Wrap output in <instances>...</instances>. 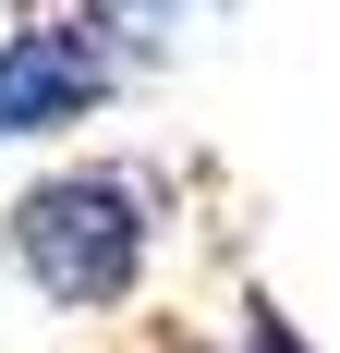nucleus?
I'll use <instances>...</instances> for the list:
<instances>
[{"instance_id":"f257e3e1","label":"nucleus","mask_w":340,"mask_h":353,"mask_svg":"<svg viewBox=\"0 0 340 353\" xmlns=\"http://www.w3.org/2000/svg\"><path fill=\"white\" fill-rule=\"evenodd\" d=\"M170 183L146 159H61L0 208V256L25 268V292L49 317H122L158 268Z\"/></svg>"},{"instance_id":"f03ea898","label":"nucleus","mask_w":340,"mask_h":353,"mask_svg":"<svg viewBox=\"0 0 340 353\" xmlns=\"http://www.w3.org/2000/svg\"><path fill=\"white\" fill-rule=\"evenodd\" d=\"M158 61L109 0H25L0 25V146H49V134H85L134 73Z\"/></svg>"},{"instance_id":"7ed1b4c3","label":"nucleus","mask_w":340,"mask_h":353,"mask_svg":"<svg viewBox=\"0 0 340 353\" xmlns=\"http://www.w3.org/2000/svg\"><path fill=\"white\" fill-rule=\"evenodd\" d=\"M231 353H316V341H304V317H292L279 292H243V329H231Z\"/></svg>"},{"instance_id":"20e7f679","label":"nucleus","mask_w":340,"mask_h":353,"mask_svg":"<svg viewBox=\"0 0 340 353\" xmlns=\"http://www.w3.org/2000/svg\"><path fill=\"white\" fill-rule=\"evenodd\" d=\"M109 12H122V25H134L146 49H170V37H182V25H219L231 0H109Z\"/></svg>"}]
</instances>
